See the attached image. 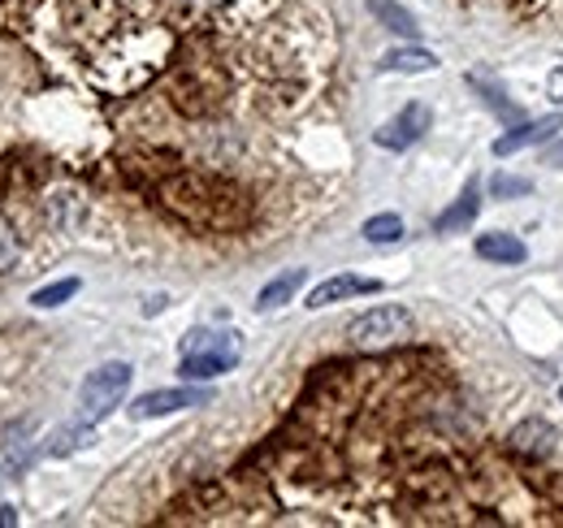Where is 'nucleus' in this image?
<instances>
[{"label":"nucleus","mask_w":563,"mask_h":528,"mask_svg":"<svg viewBox=\"0 0 563 528\" xmlns=\"http://www.w3.org/2000/svg\"><path fill=\"white\" fill-rule=\"evenodd\" d=\"M477 212H482V196H477V187H468L464 196L455 199L438 221H433V230L438 234H455V230H468L473 221H477Z\"/></svg>","instance_id":"obj_10"},{"label":"nucleus","mask_w":563,"mask_h":528,"mask_svg":"<svg viewBox=\"0 0 563 528\" xmlns=\"http://www.w3.org/2000/svg\"><path fill=\"white\" fill-rule=\"evenodd\" d=\"M560 398H563V391H560Z\"/></svg>","instance_id":"obj_23"},{"label":"nucleus","mask_w":563,"mask_h":528,"mask_svg":"<svg viewBox=\"0 0 563 528\" xmlns=\"http://www.w3.org/2000/svg\"><path fill=\"white\" fill-rule=\"evenodd\" d=\"M18 256H22V243H18V234H13V226L0 217V277L18 264Z\"/></svg>","instance_id":"obj_18"},{"label":"nucleus","mask_w":563,"mask_h":528,"mask_svg":"<svg viewBox=\"0 0 563 528\" xmlns=\"http://www.w3.org/2000/svg\"><path fill=\"white\" fill-rule=\"evenodd\" d=\"M74 295H78V277H66V282H53V286L35 290L31 304H35V308H62V304L74 299Z\"/></svg>","instance_id":"obj_17"},{"label":"nucleus","mask_w":563,"mask_h":528,"mask_svg":"<svg viewBox=\"0 0 563 528\" xmlns=\"http://www.w3.org/2000/svg\"><path fill=\"white\" fill-rule=\"evenodd\" d=\"M563 131V118H542V122H525V127H511L507 134H498L494 139V156H511V152H520V147H533V143H547V139H555Z\"/></svg>","instance_id":"obj_7"},{"label":"nucleus","mask_w":563,"mask_h":528,"mask_svg":"<svg viewBox=\"0 0 563 528\" xmlns=\"http://www.w3.org/2000/svg\"><path fill=\"white\" fill-rule=\"evenodd\" d=\"M31 433H35V420H22V425H13L4 438V460L13 463V468H26L31 455H35V442H31Z\"/></svg>","instance_id":"obj_14"},{"label":"nucleus","mask_w":563,"mask_h":528,"mask_svg":"<svg viewBox=\"0 0 563 528\" xmlns=\"http://www.w3.org/2000/svg\"><path fill=\"white\" fill-rule=\"evenodd\" d=\"M209 391H196V386H178V391H152L131 403V420H156V416H174V411H187V407H200L209 403Z\"/></svg>","instance_id":"obj_5"},{"label":"nucleus","mask_w":563,"mask_h":528,"mask_svg":"<svg viewBox=\"0 0 563 528\" xmlns=\"http://www.w3.org/2000/svg\"><path fill=\"white\" fill-rule=\"evenodd\" d=\"M408 333H412L408 308L382 304V308H368L364 317H355L352 326H347V342H352L355 351H386V346L404 342Z\"/></svg>","instance_id":"obj_3"},{"label":"nucleus","mask_w":563,"mask_h":528,"mask_svg":"<svg viewBox=\"0 0 563 528\" xmlns=\"http://www.w3.org/2000/svg\"><path fill=\"white\" fill-rule=\"evenodd\" d=\"M377 290H382V282H377V277H355V273H334V277H325L321 286H312V290H308L303 308L321 312V308H330V304H343V299H355V295H377Z\"/></svg>","instance_id":"obj_6"},{"label":"nucleus","mask_w":563,"mask_h":528,"mask_svg":"<svg viewBox=\"0 0 563 528\" xmlns=\"http://www.w3.org/2000/svg\"><path fill=\"white\" fill-rule=\"evenodd\" d=\"M239 355H243L239 333L196 330V333H187V342H183V364H178V373H183L187 382H212V377L230 373V369L239 364Z\"/></svg>","instance_id":"obj_1"},{"label":"nucleus","mask_w":563,"mask_h":528,"mask_svg":"<svg viewBox=\"0 0 563 528\" xmlns=\"http://www.w3.org/2000/svg\"><path fill=\"white\" fill-rule=\"evenodd\" d=\"M520 455H533V460H547L551 451H555V425L551 420H542V416H529V420H520L516 429H511V438H507Z\"/></svg>","instance_id":"obj_8"},{"label":"nucleus","mask_w":563,"mask_h":528,"mask_svg":"<svg viewBox=\"0 0 563 528\" xmlns=\"http://www.w3.org/2000/svg\"><path fill=\"white\" fill-rule=\"evenodd\" d=\"M547 96H551L555 105H563V62L551 69V78H547Z\"/></svg>","instance_id":"obj_20"},{"label":"nucleus","mask_w":563,"mask_h":528,"mask_svg":"<svg viewBox=\"0 0 563 528\" xmlns=\"http://www.w3.org/2000/svg\"><path fill=\"white\" fill-rule=\"evenodd\" d=\"M364 239H368V243H399V239H404V217H395V212L368 217V221H364Z\"/></svg>","instance_id":"obj_15"},{"label":"nucleus","mask_w":563,"mask_h":528,"mask_svg":"<svg viewBox=\"0 0 563 528\" xmlns=\"http://www.w3.org/2000/svg\"><path fill=\"white\" fill-rule=\"evenodd\" d=\"M382 74H429L438 69V57L429 48H390L382 62H377Z\"/></svg>","instance_id":"obj_11"},{"label":"nucleus","mask_w":563,"mask_h":528,"mask_svg":"<svg viewBox=\"0 0 563 528\" xmlns=\"http://www.w3.org/2000/svg\"><path fill=\"white\" fill-rule=\"evenodd\" d=\"M299 286H303V268H286L274 282H265V290L256 295V308H261V312H274V308H282Z\"/></svg>","instance_id":"obj_13"},{"label":"nucleus","mask_w":563,"mask_h":528,"mask_svg":"<svg viewBox=\"0 0 563 528\" xmlns=\"http://www.w3.org/2000/svg\"><path fill=\"white\" fill-rule=\"evenodd\" d=\"M196 4H221V0H196Z\"/></svg>","instance_id":"obj_22"},{"label":"nucleus","mask_w":563,"mask_h":528,"mask_svg":"<svg viewBox=\"0 0 563 528\" xmlns=\"http://www.w3.org/2000/svg\"><path fill=\"white\" fill-rule=\"evenodd\" d=\"M477 256H482V261H490V264H525L529 248H525L516 234L494 230V234H482V239H477Z\"/></svg>","instance_id":"obj_9"},{"label":"nucleus","mask_w":563,"mask_h":528,"mask_svg":"<svg viewBox=\"0 0 563 528\" xmlns=\"http://www.w3.org/2000/svg\"><path fill=\"white\" fill-rule=\"evenodd\" d=\"M131 377H135V369H131L126 360L100 364V369H96V373L82 382V391H78V420L100 425L104 416H113V411H118V403L126 398Z\"/></svg>","instance_id":"obj_2"},{"label":"nucleus","mask_w":563,"mask_h":528,"mask_svg":"<svg viewBox=\"0 0 563 528\" xmlns=\"http://www.w3.org/2000/svg\"><path fill=\"white\" fill-rule=\"evenodd\" d=\"M533 183L529 178H511V174H494L490 178V196L494 199H516V196H529Z\"/></svg>","instance_id":"obj_19"},{"label":"nucleus","mask_w":563,"mask_h":528,"mask_svg":"<svg viewBox=\"0 0 563 528\" xmlns=\"http://www.w3.org/2000/svg\"><path fill=\"white\" fill-rule=\"evenodd\" d=\"M368 9H373V13H377L386 26H390V31L408 35V40L417 35V18H412L408 9H399V4H390V0H368Z\"/></svg>","instance_id":"obj_16"},{"label":"nucleus","mask_w":563,"mask_h":528,"mask_svg":"<svg viewBox=\"0 0 563 528\" xmlns=\"http://www.w3.org/2000/svg\"><path fill=\"white\" fill-rule=\"evenodd\" d=\"M9 525H18V512H13V507H0V528H9Z\"/></svg>","instance_id":"obj_21"},{"label":"nucleus","mask_w":563,"mask_h":528,"mask_svg":"<svg viewBox=\"0 0 563 528\" xmlns=\"http://www.w3.org/2000/svg\"><path fill=\"white\" fill-rule=\"evenodd\" d=\"M91 438H96V425H87V420H74V425L57 429V433L44 442V451H48V455H57V460H66V455H74V451L91 447Z\"/></svg>","instance_id":"obj_12"},{"label":"nucleus","mask_w":563,"mask_h":528,"mask_svg":"<svg viewBox=\"0 0 563 528\" xmlns=\"http://www.w3.org/2000/svg\"><path fill=\"white\" fill-rule=\"evenodd\" d=\"M424 131H429V109H424L421 100H412V105H404V113H395L373 139H377V147H386V152H408L412 143H421Z\"/></svg>","instance_id":"obj_4"}]
</instances>
